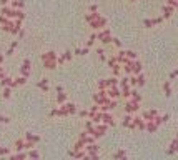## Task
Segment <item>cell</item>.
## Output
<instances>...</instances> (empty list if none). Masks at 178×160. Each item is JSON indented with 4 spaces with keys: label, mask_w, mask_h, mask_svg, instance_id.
Here are the masks:
<instances>
[{
    "label": "cell",
    "mask_w": 178,
    "mask_h": 160,
    "mask_svg": "<svg viewBox=\"0 0 178 160\" xmlns=\"http://www.w3.org/2000/svg\"><path fill=\"white\" fill-rule=\"evenodd\" d=\"M42 60H43V64H45L47 68H53V67H57V55H55L53 52H47V54H43V57H42Z\"/></svg>",
    "instance_id": "obj_3"
},
{
    "label": "cell",
    "mask_w": 178,
    "mask_h": 160,
    "mask_svg": "<svg viewBox=\"0 0 178 160\" xmlns=\"http://www.w3.org/2000/svg\"><path fill=\"white\" fill-rule=\"evenodd\" d=\"M2 62H3V57L0 55V64H2Z\"/></svg>",
    "instance_id": "obj_12"
},
{
    "label": "cell",
    "mask_w": 178,
    "mask_h": 160,
    "mask_svg": "<svg viewBox=\"0 0 178 160\" xmlns=\"http://www.w3.org/2000/svg\"><path fill=\"white\" fill-rule=\"evenodd\" d=\"M87 20L90 22V25H92L93 28H105V18L103 17H100L98 14H88L87 15Z\"/></svg>",
    "instance_id": "obj_2"
},
{
    "label": "cell",
    "mask_w": 178,
    "mask_h": 160,
    "mask_svg": "<svg viewBox=\"0 0 178 160\" xmlns=\"http://www.w3.org/2000/svg\"><path fill=\"white\" fill-rule=\"evenodd\" d=\"M175 150H178V140H175V142L171 144V150H170V152H175Z\"/></svg>",
    "instance_id": "obj_6"
},
{
    "label": "cell",
    "mask_w": 178,
    "mask_h": 160,
    "mask_svg": "<svg viewBox=\"0 0 178 160\" xmlns=\"http://www.w3.org/2000/svg\"><path fill=\"white\" fill-rule=\"evenodd\" d=\"M3 77H5V70H3V68L0 67V80L3 79Z\"/></svg>",
    "instance_id": "obj_9"
},
{
    "label": "cell",
    "mask_w": 178,
    "mask_h": 160,
    "mask_svg": "<svg viewBox=\"0 0 178 160\" xmlns=\"http://www.w3.org/2000/svg\"><path fill=\"white\" fill-rule=\"evenodd\" d=\"M3 97H5V98H8V97H10V87L5 88V92H3Z\"/></svg>",
    "instance_id": "obj_8"
},
{
    "label": "cell",
    "mask_w": 178,
    "mask_h": 160,
    "mask_svg": "<svg viewBox=\"0 0 178 160\" xmlns=\"http://www.w3.org/2000/svg\"><path fill=\"white\" fill-rule=\"evenodd\" d=\"M23 20V12L22 8H15L10 5H3L0 12V25L2 28L8 33H18L20 25Z\"/></svg>",
    "instance_id": "obj_1"
},
{
    "label": "cell",
    "mask_w": 178,
    "mask_h": 160,
    "mask_svg": "<svg viewBox=\"0 0 178 160\" xmlns=\"http://www.w3.org/2000/svg\"><path fill=\"white\" fill-rule=\"evenodd\" d=\"M0 122H5V123H7L8 119H7V117H2V115H0Z\"/></svg>",
    "instance_id": "obj_11"
},
{
    "label": "cell",
    "mask_w": 178,
    "mask_h": 160,
    "mask_svg": "<svg viewBox=\"0 0 178 160\" xmlns=\"http://www.w3.org/2000/svg\"><path fill=\"white\" fill-rule=\"evenodd\" d=\"M22 75L23 77H28L30 75V60H25L22 65Z\"/></svg>",
    "instance_id": "obj_5"
},
{
    "label": "cell",
    "mask_w": 178,
    "mask_h": 160,
    "mask_svg": "<svg viewBox=\"0 0 178 160\" xmlns=\"http://www.w3.org/2000/svg\"><path fill=\"white\" fill-rule=\"evenodd\" d=\"M75 112V107L72 104H63L58 110H53L52 115H68V113H73Z\"/></svg>",
    "instance_id": "obj_4"
},
{
    "label": "cell",
    "mask_w": 178,
    "mask_h": 160,
    "mask_svg": "<svg viewBox=\"0 0 178 160\" xmlns=\"http://www.w3.org/2000/svg\"><path fill=\"white\" fill-rule=\"evenodd\" d=\"M165 90H166V95H170V85L168 83H165Z\"/></svg>",
    "instance_id": "obj_10"
},
{
    "label": "cell",
    "mask_w": 178,
    "mask_h": 160,
    "mask_svg": "<svg viewBox=\"0 0 178 160\" xmlns=\"http://www.w3.org/2000/svg\"><path fill=\"white\" fill-rule=\"evenodd\" d=\"M39 87H40V88H43L45 92L48 90V85H47V82H40V83H39Z\"/></svg>",
    "instance_id": "obj_7"
}]
</instances>
